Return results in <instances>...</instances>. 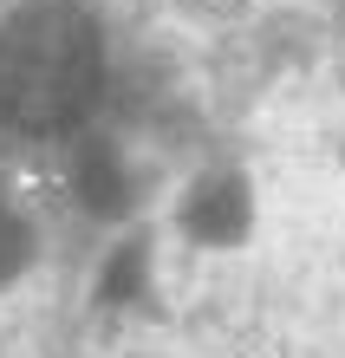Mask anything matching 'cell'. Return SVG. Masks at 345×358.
Here are the masks:
<instances>
[{
  "label": "cell",
  "instance_id": "cell-1",
  "mask_svg": "<svg viewBox=\"0 0 345 358\" xmlns=\"http://www.w3.org/2000/svg\"><path fill=\"white\" fill-rule=\"evenodd\" d=\"M98 27L78 7H27L0 33V111L20 131H66L98 98Z\"/></svg>",
  "mask_w": 345,
  "mask_h": 358
},
{
  "label": "cell",
  "instance_id": "cell-2",
  "mask_svg": "<svg viewBox=\"0 0 345 358\" xmlns=\"http://www.w3.org/2000/svg\"><path fill=\"white\" fill-rule=\"evenodd\" d=\"M183 228L196 241H241L248 235V182L241 176H209L183 196Z\"/></svg>",
  "mask_w": 345,
  "mask_h": 358
},
{
  "label": "cell",
  "instance_id": "cell-3",
  "mask_svg": "<svg viewBox=\"0 0 345 358\" xmlns=\"http://www.w3.org/2000/svg\"><path fill=\"white\" fill-rule=\"evenodd\" d=\"M78 202L92 208V215H124V202H131V176H124L118 150H104V143H92V150L78 157Z\"/></svg>",
  "mask_w": 345,
  "mask_h": 358
},
{
  "label": "cell",
  "instance_id": "cell-4",
  "mask_svg": "<svg viewBox=\"0 0 345 358\" xmlns=\"http://www.w3.org/2000/svg\"><path fill=\"white\" fill-rule=\"evenodd\" d=\"M27 255H33V235L20 228V215H7V208H0V287L27 267Z\"/></svg>",
  "mask_w": 345,
  "mask_h": 358
},
{
  "label": "cell",
  "instance_id": "cell-5",
  "mask_svg": "<svg viewBox=\"0 0 345 358\" xmlns=\"http://www.w3.org/2000/svg\"><path fill=\"white\" fill-rule=\"evenodd\" d=\"M143 287V248H124V255L111 261V273H104V300H131V293Z\"/></svg>",
  "mask_w": 345,
  "mask_h": 358
}]
</instances>
